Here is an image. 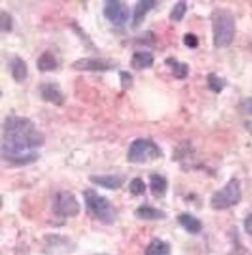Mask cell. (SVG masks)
Masks as SVG:
<instances>
[{
  "label": "cell",
  "instance_id": "1",
  "mask_svg": "<svg viewBox=\"0 0 252 255\" xmlns=\"http://www.w3.org/2000/svg\"><path fill=\"white\" fill-rule=\"evenodd\" d=\"M44 144V136L29 119L7 116L2 125L1 157L14 165H29L40 158L36 148Z\"/></svg>",
  "mask_w": 252,
  "mask_h": 255
},
{
  "label": "cell",
  "instance_id": "2",
  "mask_svg": "<svg viewBox=\"0 0 252 255\" xmlns=\"http://www.w3.org/2000/svg\"><path fill=\"white\" fill-rule=\"evenodd\" d=\"M213 43L216 48H228L236 35V20L229 9L216 8L212 13Z\"/></svg>",
  "mask_w": 252,
  "mask_h": 255
},
{
  "label": "cell",
  "instance_id": "3",
  "mask_svg": "<svg viewBox=\"0 0 252 255\" xmlns=\"http://www.w3.org/2000/svg\"><path fill=\"white\" fill-rule=\"evenodd\" d=\"M84 200L88 212H91L94 218L106 225L114 224L116 211L107 198L98 194L94 189H86L84 191Z\"/></svg>",
  "mask_w": 252,
  "mask_h": 255
},
{
  "label": "cell",
  "instance_id": "4",
  "mask_svg": "<svg viewBox=\"0 0 252 255\" xmlns=\"http://www.w3.org/2000/svg\"><path fill=\"white\" fill-rule=\"evenodd\" d=\"M162 155V150L158 145L144 138L135 139L127 152V159L131 164H145L161 158Z\"/></svg>",
  "mask_w": 252,
  "mask_h": 255
},
{
  "label": "cell",
  "instance_id": "5",
  "mask_svg": "<svg viewBox=\"0 0 252 255\" xmlns=\"http://www.w3.org/2000/svg\"><path fill=\"white\" fill-rule=\"evenodd\" d=\"M242 198L241 182L239 179L233 178L222 189L215 191L211 198V207L214 210H226L239 204Z\"/></svg>",
  "mask_w": 252,
  "mask_h": 255
},
{
  "label": "cell",
  "instance_id": "6",
  "mask_svg": "<svg viewBox=\"0 0 252 255\" xmlns=\"http://www.w3.org/2000/svg\"><path fill=\"white\" fill-rule=\"evenodd\" d=\"M54 212L62 218L76 217L80 212V204L76 195L69 190L58 191L54 200Z\"/></svg>",
  "mask_w": 252,
  "mask_h": 255
},
{
  "label": "cell",
  "instance_id": "7",
  "mask_svg": "<svg viewBox=\"0 0 252 255\" xmlns=\"http://www.w3.org/2000/svg\"><path fill=\"white\" fill-rule=\"evenodd\" d=\"M119 63L115 59L108 58H79L71 64V69L81 72H106V71L115 70Z\"/></svg>",
  "mask_w": 252,
  "mask_h": 255
},
{
  "label": "cell",
  "instance_id": "8",
  "mask_svg": "<svg viewBox=\"0 0 252 255\" xmlns=\"http://www.w3.org/2000/svg\"><path fill=\"white\" fill-rule=\"evenodd\" d=\"M104 16L114 26H123L129 19V8L123 1L120 0H107L105 1Z\"/></svg>",
  "mask_w": 252,
  "mask_h": 255
},
{
  "label": "cell",
  "instance_id": "9",
  "mask_svg": "<svg viewBox=\"0 0 252 255\" xmlns=\"http://www.w3.org/2000/svg\"><path fill=\"white\" fill-rule=\"evenodd\" d=\"M40 93L41 98L43 99L45 102L57 106V107L62 106L64 104V101H65V98H64L61 87H59V85L56 83L42 84L40 86Z\"/></svg>",
  "mask_w": 252,
  "mask_h": 255
},
{
  "label": "cell",
  "instance_id": "10",
  "mask_svg": "<svg viewBox=\"0 0 252 255\" xmlns=\"http://www.w3.org/2000/svg\"><path fill=\"white\" fill-rule=\"evenodd\" d=\"M90 181L99 187H102L105 189L116 190L121 188L125 182V178L118 174H106V175H91Z\"/></svg>",
  "mask_w": 252,
  "mask_h": 255
},
{
  "label": "cell",
  "instance_id": "11",
  "mask_svg": "<svg viewBox=\"0 0 252 255\" xmlns=\"http://www.w3.org/2000/svg\"><path fill=\"white\" fill-rule=\"evenodd\" d=\"M156 3H157V1H154V0H140V1L136 2L133 14V24H131L133 29H136L143 23L147 14L152 8H155Z\"/></svg>",
  "mask_w": 252,
  "mask_h": 255
},
{
  "label": "cell",
  "instance_id": "12",
  "mask_svg": "<svg viewBox=\"0 0 252 255\" xmlns=\"http://www.w3.org/2000/svg\"><path fill=\"white\" fill-rule=\"evenodd\" d=\"M134 215L138 219L143 221H161L166 218V214L161 209L150 207V205H141L135 210Z\"/></svg>",
  "mask_w": 252,
  "mask_h": 255
},
{
  "label": "cell",
  "instance_id": "13",
  "mask_svg": "<svg viewBox=\"0 0 252 255\" xmlns=\"http://www.w3.org/2000/svg\"><path fill=\"white\" fill-rule=\"evenodd\" d=\"M9 71L12 78L16 83H22L28 76L27 63L19 56H15L9 63Z\"/></svg>",
  "mask_w": 252,
  "mask_h": 255
},
{
  "label": "cell",
  "instance_id": "14",
  "mask_svg": "<svg viewBox=\"0 0 252 255\" xmlns=\"http://www.w3.org/2000/svg\"><path fill=\"white\" fill-rule=\"evenodd\" d=\"M154 56H152L151 52L149 51H136L134 52L133 56H131L130 65L134 70H144L149 69V67L152 66L154 64Z\"/></svg>",
  "mask_w": 252,
  "mask_h": 255
},
{
  "label": "cell",
  "instance_id": "15",
  "mask_svg": "<svg viewBox=\"0 0 252 255\" xmlns=\"http://www.w3.org/2000/svg\"><path fill=\"white\" fill-rule=\"evenodd\" d=\"M36 66L40 72H51V71H55L58 67V61L50 50H45L37 58Z\"/></svg>",
  "mask_w": 252,
  "mask_h": 255
},
{
  "label": "cell",
  "instance_id": "16",
  "mask_svg": "<svg viewBox=\"0 0 252 255\" xmlns=\"http://www.w3.org/2000/svg\"><path fill=\"white\" fill-rule=\"evenodd\" d=\"M179 224L183 226L184 229L186 230L187 232L192 233V235H197L202 230V224L200 222V219L195 217V216L191 215V214H182L178 217Z\"/></svg>",
  "mask_w": 252,
  "mask_h": 255
},
{
  "label": "cell",
  "instance_id": "17",
  "mask_svg": "<svg viewBox=\"0 0 252 255\" xmlns=\"http://www.w3.org/2000/svg\"><path fill=\"white\" fill-rule=\"evenodd\" d=\"M165 64L168 65L170 69H171V72L173 74V77L177 78V79L183 80L189 76L190 72V66L187 65L186 63H182L179 61H177L176 58H166L165 59Z\"/></svg>",
  "mask_w": 252,
  "mask_h": 255
},
{
  "label": "cell",
  "instance_id": "18",
  "mask_svg": "<svg viewBox=\"0 0 252 255\" xmlns=\"http://www.w3.org/2000/svg\"><path fill=\"white\" fill-rule=\"evenodd\" d=\"M150 188L154 196L163 197L168 189V181L163 175L155 173L150 175Z\"/></svg>",
  "mask_w": 252,
  "mask_h": 255
},
{
  "label": "cell",
  "instance_id": "19",
  "mask_svg": "<svg viewBox=\"0 0 252 255\" xmlns=\"http://www.w3.org/2000/svg\"><path fill=\"white\" fill-rule=\"evenodd\" d=\"M170 254V245L163 240L155 239L149 244L145 255H169Z\"/></svg>",
  "mask_w": 252,
  "mask_h": 255
},
{
  "label": "cell",
  "instance_id": "20",
  "mask_svg": "<svg viewBox=\"0 0 252 255\" xmlns=\"http://www.w3.org/2000/svg\"><path fill=\"white\" fill-rule=\"evenodd\" d=\"M207 84H208V87L209 90L214 92V93H221V92L225 90V87L228 85L227 83V80L225 78L222 77H219L218 74L215 73H211L208 74L207 77Z\"/></svg>",
  "mask_w": 252,
  "mask_h": 255
},
{
  "label": "cell",
  "instance_id": "21",
  "mask_svg": "<svg viewBox=\"0 0 252 255\" xmlns=\"http://www.w3.org/2000/svg\"><path fill=\"white\" fill-rule=\"evenodd\" d=\"M187 12V3L186 1H178L173 6V8L170 12V19L175 22H180L185 16Z\"/></svg>",
  "mask_w": 252,
  "mask_h": 255
},
{
  "label": "cell",
  "instance_id": "22",
  "mask_svg": "<svg viewBox=\"0 0 252 255\" xmlns=\"http://www.w3.org/2000/svg\"><path fill=\"white\" fill-rule=\"evenodd\" d=\"M129 190L130 193L135 195V196H141V195L145 194L147 190V185H145L143 180L141 178H135L129 183Z\"/></svg>",
  "mask_w": 252,
  "mask_h": 255
},
{
  "label": "cell",
  "instance_id": "23",
  "mask_svg": "<svg viewBox=\"0 0 252 255\" xmlns=\"http://www.w3.org/2000/svg\"><path fill=\"white\" fill-rule=\"evenodd\" d=\"M13 28V17L8 12L1 10L0 14V29L1 33H9Z\"/></svg>",
  "mask_w": 252,
  "mask_h": 255
},
{
  "label": "cell",
  "instance_id": "24",
  "mask_svg": "<svg viewBox=\"0 0 252 255\" xmlns=\"http://www.w3.org/2000/svg\"><path fill=\"white\" fill-rule=\"evenodd\" d=\"M120 81H121V87L123 90H128L133 86L134 77L131 76L130 72L128 71H120Z\"/></svg>",
  "mask_w": 252,
  "mask_h": 255
},
{
  "label": "cell",
  "instance_id": "25",
  "mask_svg": "<svg viewBox=\"0 0 252 255\" xmlns=\"http://www.w3.org/2000/svg\"><path fill=\"white\" fill-rule=\"evenodd\" d=\"M184 44L191 49H194L199 45V38L197 35H194L193 33H187L185 34V36H184Z\"/></svg>",
  "mask_w": 252,
  "mask_h": 255
},
{
  "label": "cell",
  "instance_id": "26",
  "mask_svg": "<svg viewBox=\"0 0 252 255\" xmlns=\"http://www.w3.org/2000/svg\"><path fill=\"white\" fill-rule=\"evenodd\" d=\"M240 111L244 115L252 116V98H246L240 102Z\"/></svg>",
  "mask_w": 252,
  "mask_h": 255
},
{
  "label": "cell",
  "instance_id": "27",
  "mask_svg": "<svg viewBox=\"0 0 252 255\" xmlns=\"http://www.w3.org/2000/svg\"><path fill=\"white\" fill-rule=\"evenodd\" d=\"M244 230L248 235L252 236V214L248 215L247 218L244 219Z\"/></svg>",
  "mask_w": 252,
  "mask_h": 255
},
{
  "label": "cell",
  "instance_id": "28",
  "mask_svg": "<svg viewBox=\"0 0 252 255\" xmlns=\"http://www.w3.org/2000/svg\"><path fill=\"white\" fill-rule=\"evenodd\" d=\"M249 125H250V126H252V123H249Z\"/></svg>",
  "mask_w": 252,
  "mask_h": 255
}]
</instances>
